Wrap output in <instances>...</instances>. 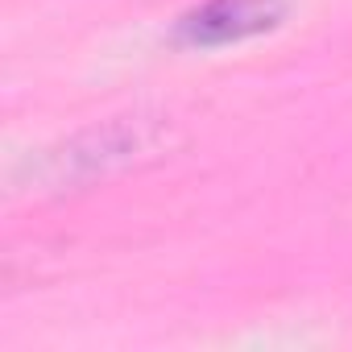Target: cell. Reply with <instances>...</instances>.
<instances>
[{
  "label": "cell",
  "mask_w": 352,
  "mask_h": 352,
  "mask_svg": "<svg viewBox=\"0 0 352 352\" xmlns=\"http://www.w3.org/2000/svg\"><path fill=\"white\" fill-rule=\"evenodd\" d=\"M282 0H208L179 21V42L187 46H236L282 21Z\"/></svg>",
  "instance_id": "cell-2"
},
{
  "label": "cell",
  "mask_w": 352,
  "mask_h": 352,
  "mask_svg": "<svg viewBox=\"0 0 352 352\" xmlns=\"http://www.w3.org/2000/svg\"><path fill=\"white\" fill-rule=\"evenodd\" d=\"M166 137V124L157 116H112L104 124H91L63 145L46 149L38 162H30V191H71L87 187L96 179H108L116 170H129L157 153Z\"/></svg>",
  "instance_id": "cell-1"
}]
</instances>
